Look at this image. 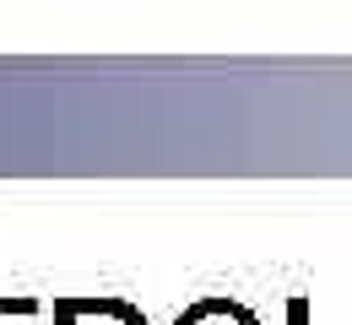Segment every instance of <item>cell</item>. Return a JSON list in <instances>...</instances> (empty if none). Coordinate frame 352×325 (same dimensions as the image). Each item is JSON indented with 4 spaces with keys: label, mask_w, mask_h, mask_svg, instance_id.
Returning <instances> with one entry per match:
<instances>
[{
    "label": "cell",
    "mask_w": 352,
    "mask_h": 325,
    "mask_svg": "<svg viewBox=\"0 0 352 325\" xmlns=\"http://www.w3.org/2000/svg\"><path fill=\"white\" fill-rule=\"evenodd\" d=\"M11 315H38V298H28V293H0V325L11 320Z\"/></svg>",
    "instance_id": "3957f363"
},
{
    "label": "cell",
    "mask_w": 352,
    "mask_h": 325,
    "mask_svg": "<svg viewBox=\"0 0 352 325\" xmlns=\"http://www.w3.org/2000/svg\"><path fill=\"white\" fill-rule=\"evenodd\" d=\"M287 325H309V304H304V298L287 304Z\"/></svg>",
    "instance_id": "277c9868"
},
{
    "label": "cell",
    "mask_w": 352,
    "mask_h": 325,
    "mask_svg": "<svg viewBox=\"0 0 352 325\" xmlns=\"http://www.w3.org/2000/svg\"><path fill=\"white\" fill-rule=\"evenodd\" d=\"M174 325H261V315L244 309L239 298H201L184 315H174Z\"/></svg>",
    "instance_id": "7a4b0ae2"
},
{
    "label": "cell",
    "mask_w": 352,
    "mask_h": 325,
    "mask_svg": "<svg viewBox=\"0 0 352 325\" xmlns=\"http://www.w3.org/2000/svg\"><path fill=\"white\" fill-rule=\"evenodd\" d=\"M54 325H146V315L114 293H65L54 298Z\"/></svg>",
    "instance_id": "6da1fadb"
}]
</instances>
